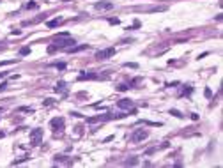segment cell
<instances>
[{"instance_id":"13","label":"cell","mask_w":223,"mask_h":168,"mask_svg":"<svg viewBox=\"0 0 223 168\" xmlns=\"http://www.w3.org/2000/svg\"><path fill=\"white\" fill-rule=\"evenodd\" d=\"M126 165L128 167H135V165H138V159L136 158H129V159H126Z\"/></svg>"},{"instance_id":"20","label":"cell","mask_w":223,"mask_h":168,"mask_svg":"<svg viewBox=\"0 0 223 168\" xmlns=\"http://www.w3.org/2000/svg\"><path fill=\"white\" fill-rule=\"evenodd\" d=\"M35 7H37V4H35L34 0H30V2L27 4V9H35Z\"/></svg>"},{"instance_id":"22","label":"cell","mask_w":223,"mask_h":168,"mask_svg":"<svg viewBox=\"0 0 223 168\" xmlns=\"http://www.w3.org/2000/svg\"><path fill=\"white\" fill-rule=\"evenodd\" d=\"M50 105H53V99H51V97H48V99L43 101V106H50Z\"/></svg>"},{"instance_id":"25","label":"cell","mask_w":223,"mask_h":168,"mask_svg":"<svg viewBox=\"0 0 223 168\" xmlns=\"http://www.w3.org/2000/svg\"><path fill=\"white\" fill-rule=\"evenodd\" d=\"M5 89H7V83H5V81H2V85H0V92H4Z\"/></svg>"},{"instance_id":"18","label":"cell","mask_w":223,"mask_h":168,"mask_svg":"<svg viewBox=\"0 0 223 168\" xmlns=\"http://www.w3.org/2000/svg\"><path fill=\"white\" fill-rule=\"evenodd\" d=\"M129 89V85H126V83H121L119 87H117V90H121V92H124V90H128Z\"/></svg>"},{"instance_id":"11","label":"cell","mask_w":223,"mask_h":168,"mask_svg":"<svg viewBox=\"0 0 223 168\" xmlns=\"http://www.w3.org/2000/svg\"><path fill=\"white\" fill-rule=\"evenodd\" d=\"M55 92H67L66 81H58V83H57V87H55Z\"/></svg>"},{"instance_id":"7","label":"cell","mask_w":223,"mask_h":168,"mask_svg":"<svg viewBox=\"0 0 223 168\" xmlns=\"http://www.w3.org/2000/svg\"><path fill=\"white\" fill-rule=\"evenodd\" d=\"M83 50H89V44H78V46H69V48H66L67 53H78V51H83Z\"/></svg>"},{"instance_id":"16","label":"cell","mask_w":223,"mask_h":168,"mask_svg":"<svg viewBox=\"0 0 223 168\" xmlns=\"http://www.w3.org/2000/svg\"><path fill=\"white\" fill-rule=\"evenodd\" d=\"M18 112H28V113H34V108H28V106H21V108H18Z\"/></svg>"},{"instance_id":"9","label":"cell","mask_w":223,"mask_h":168,"mask_svg":"<svg viewBox=\"0 0 223 168\" xmlns=\"http://www.w3.org/2000/svg\"><path fill=\"white\" fill-rule=\"evenodd\" d=\"M117 106L122 108V110H129V108H133V101L131 99H121V101H117Z\"/></svg>"},{"instance_id":"26","label":"cell","mask_w":223,"mask_h":168,"mask_svg":"<svg viewBox=\"0 0 223 168\" xmlns=\"http://www.w3.org/2000/svg\"><path fill=\"white\" fill-rule=\"evenodd\" d=\"M4 136H5V133H4V131H0V138H4Z\"/></svg>"},{"instance_id":"19","label":"cell","mask_w":223,"mask_h":168,"mask_svg":"<svg viewBox=\"0 0 223 168\" xmlns=\"http://www.w3.org/2000/svg\"><path fill=\"white\" fill-rule=\"evenodd\" d=\"M16 62V58H12V60H0V66H9V64H14Z\"/></svg>"},{"instance_id":"1","label":"cell","mask_w":223,"mask_h":168,"mask_svg":"<svg viewBox=\"0 0 223 168\" xmlns=\"http://www.w3.org/2000/svg\"><path fill=\"white\" fill-rule=\"evenodd\" d=\"M74 44H76V41H74L73 37H69V35H66V37H57V43H55L57 48H69V46H74Z\"/></svg>"},{"instance_id":"28","label":"cell","mask_w":223,"mask_h":168,"mask_svg":"<svg viewBox=\"0 0 223 168\" xmlns=\"http://www.w3.org/2000/svg\"><path fill=\"white\" fill-rule=\"evenodd\" d=\"M0 112H2V108H0Z\"/></svg>"},{"instance_id":"15","label":"cell","mask_w":223,"mask_h":168,"mask_svg":"<svg viewBox=\"0 0 223 168\" xmlns=\"http://www.w3.org/2000/svg\"><path fill=\"white\" fill-rule=\"evenodd\" d=\"M53 66H55L57 69H60V71H64V69H66V64H64V62H55Z\"/></svg>"},{"instance_id":"23","label":"cell","mask_w":223,"mask_h":168,"mask_svg":"<svg viewBox=\"0 0 223 168\" xmlns=\"http://www.w3.org/2000/svg\"><path fill=\"white\" fill-rule=\"evenodd\" d=\"M204 96H206V97H211V96H213V90H211V89L207 87V89L204 90Z\"/></svg>"},{"instance_id":"5","label":"cell","mask_w":223,"mask_h":168,"mask_svg":"<svg viewBox=\"0 0 223 168\" xmlns=\"http://www.w3.org/2000/svg\"><path fill=\"white\" fill-rule=\"evenodd\" d=\"M50 126H51V129H53L55 133H57V131H62V129H64V119H62V117H55V119H51Z\"/></svg>"},{"instance_id":"17","label":"cell","mask_w":223,"mask_h":168,"mask_svg":"<svg viewBox=\"0 0 223 168\" xmlns=\"http://www.w3.org/2000/svg\"><path fill=\"white\" fill-rule=\"evenodd\" d=\"M108 23H110V25H119V23H121V19H119V18H110V19H108Z\"/></svg>"},{"instance_id":"3","label":"cell","mask_w":223,"mask_h":168,"mask_svg":"<svg viewBox=\"0 0 223 168\" xmlns=\"http://www.w3.org/2000/svg\"><path fill=\"white\" fill-rule=\"evenodd\" d=\"M149 136V131H145V129H136L133 135H131V142H135V143H138V142H142V140H145Z\"/></svg>"},{"instance_id":"8","label":"cell","mask_w":223,"mask_h":168,"mask_svg":"<svg viewBox=\"0 0 223 168\" xmlns=\"http://www.w3.org/2000/svg\"><path fill=\"white\" fill-rule=\"evenodd\" d=\"M99 78V74H96V73H82V74H78V80L80 81H83V80H97Z\"/></svg>"},{"instance_id":"6","label":"cell","mask_w":223,"mask_h":168,"mask_svg":"<svg viewBox=\"0 0 223 168\" xmlns=\"http://www.w3.org/2000/svg\"><path fill=\"white\" fill-rule=\"evenodd\" d=\"M94 7H96L97 11H110V9H113V2H108V0H105V2H97Z\"/></svg>"},{"instance_id":"14","label":"cell","mask_w":223,"mask_h":168,"mask_svg":"<svg viewBox=\"0 0 223 168\" xmlns=\"http://www.w3.org/2000/svg\"><path fill=\"white\" fill-rule=\"evenodd\" d=\"M28 53H30V46H25V48L19 50V55H21V57H25V55H28Z\"/></svg>"},{"instance_id":"24","label":"cell","mask_w":223,"mask_h":168,"mask_svg":"<svg viewBox=\"0 0 223 168\" xmlns=\"http://www.w3.org/2000/svg\"><path fill=\"white\" fill-rule=\"evenodd\" d=\"M191 90H193V89H191V87H188V89H183V92H181V94H183V96H184V94H191Z\"/></svg>"},{"instance_id":"2","label":"cell","mask_w":223,"mask_h":168,"mask_svg":"<svg viewBox=\"0 0 223 168\" xmlns=\"http://www.w3.org/2000/svg\"><path fill=\"white\" fill-rule=\"evenodd\" d=\"M115 53H117V50H115V48H105V50L96 51V58H97V60H106V58L113 57Z\"/></svg>"},{"instance_id":"10","label":"cell","mask_w":223,"mask_h":168,"mask_svg":"<svg viewBox=\"0 0 223 168\" xmlns=\"http://www.w3.org/2000/svg\"><path fill=\"white\" fill-rule=\"evenodd\" d=\"M64 23V18H55V19H50L46 25L50 27V28H55V27H58V25H62Z\"/></svg>"},{"instance_id":"4","label":"cell","mask_w":223,"mask_h":168,"mask_svg":"<svg viewBox=\"0 0 223 168\" xmlns=\"http://www.w3.org/2000/svg\"><path fill=\"white\" fill-rule=\"evenodd\" d=\"M41 138H43V129H32L30 131V143L32 145H39L41 143Z\"/></svg>"},{"instance_id":"12","label":"cell","mask_w":223,"mask_h":168,"mask_svg":"<svg viewBox=\"0 0 223 168\" xmlns=\"http://www.w3.org/2000/svg\"><path fill=\"white\" fill-rule=\"evenodd\" d=\"M170 115H174V117H177V119H183V117H184V115H183L179 110H175V108H172V110H170Z\"/></svg>"},{"instance_id":"21","label":"cell","mask_w":223,"mask_h":168,"mask_svg":"<svg viewBox=\"0 0 223 168\" xmlns=\"http://www.w3.org/2000/svg\"><path fill=\"white\" fill-rule=\"evenodd\" d=\"M124 66H126V67H131V69H136V67H138V64H135V62H126Z\"/></svg>"},{"instance_id":"27","label":"cell","mask_w":223,"mask_h":168,"mask_svg":"<svg viewBox=\"0 0 223 168\" xmlns=\"http://www.w3.org/2000/svg\"><path fill=\"white\" fill-rule=\"evenodd\" d=\"M5 76V73H0V78H4Z\"/></svg>"}]
</instances>
